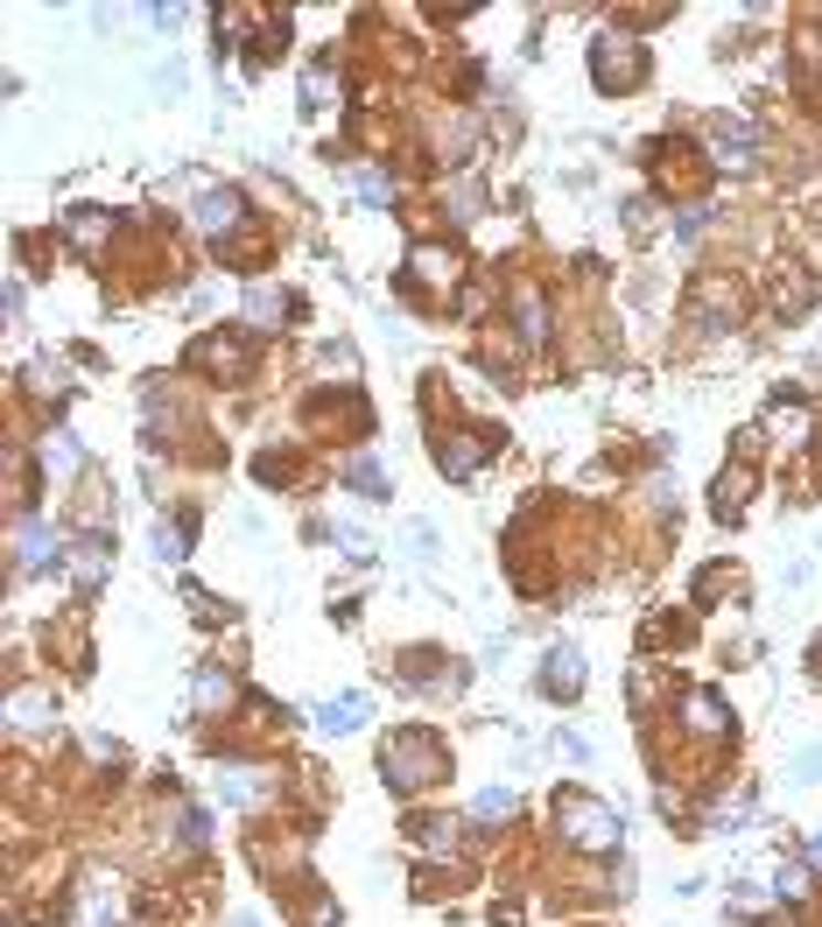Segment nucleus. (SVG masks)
<instances>
[{
  "mask_svg": "<svg viewBox=\"0 0 822 927\" xmlns=\"http://www.w3.org/2000/svg\"><path fill=\"white\" fill-rule=\"evenodd\" d=\"M239 211H246L239 190H204V198H198V225H204V232H233Z\"/></svg>",
  "mask_w": 822,
  "mask_h": 927,
  "instance_id": "obj_10",
  "label": "nucleus"
},
{
  "mask_svg": "<svg viewBox=\"0 0 822 927\" xmlns=\"http://www.w3.org/2000/svg\"><path fill=\"white\" fill-rule=\"evenodd\" d=\"M183 555V534H156V563H177Z\"/></svg>",
  "mask_w": 822,
  "mask_h": 927,
  "instance_id": "obj_31",
  "label": "nucleus"
},
{
  "mask_svg": "<svg viewBox=\"0 0 822 927\" xmlns=\"http://www.w3.org/2000/svg\"><path fill=\"white\" fill-rule=\"evenodd\" d=\"M204 365H212V373H218V365H225V373H233V365H239V344L233 338H225V344H204V352H198Z\"/></svg>",
  "mask_w": 822,
  "mask_h": 927,
  "instance_id": "obj_25",
  "label": "nucleus"
},
{
  "mask_svg": "<svg viewBox=\"0 0 822 927\" xmlns=\"http://www.w3.org/2000/svg\"><path fill=\"white\" fill-rule=\"evenodd\" d=\"M246 317H254L260 331H267V323H281V288H246Z\"/></svg>",
  "mask_w": 822,
  "mask_h": 927,
  "instance_id": "obj_19",
  "label": "nucleus"
},
{
  "mask_svg": "<svg viewBox=\"0 0 822 927\" xmlns=\"http://www.w3.org/2000/svg\"><path fill=\"white\" fill-rule=\"evenodd\" d=\"M815 864H822V837H815Z\"/></svg>",
  "mask_w": 822,
  "mask_h": 927,
  "instance_id": "obj_32",
  "label": "nucleus"
},
{
  "mask_svg": "<svg viewBox=\"0 0 822 927\" xmlns=\"http://www.w3.org/2000/svg\"><path fill=\"white\" fill-rule=\"evenodd\" d=\"M106 225H113L106 211H71V239H78V246H99V239H106Z\"/></svg>",
  "mask_w": 822,
  "mask_h": 927,
  "instance_id": "obj_20",
  "label": "nucleus"
},
{
  "mask_svg": "<svg viewBox=\"0 0 822 927\" xmlns=\"http://www.w3.org/2000/svg\"><path fill=\"white\" fill-rule=\"evenodd\" d=\"M703 225H711V211H703V204H690V211L675 219V232H682V239H690V232H703Z\"/></svg>",
  "mask_w": 822,
  "mask_h": 927,
  "instance_id": "obj_29",
  "label": "nucleus"
},
{
  "mask_svg": "<svg viewBox=\"0 0 822 927\" xmlns=\"http://www.w3.org/2000/svg\"><path fill=\"white\" fill-rule=\"evenodd\" d=\"M85 464V450H78V436H50L43 443V471H56V478H71Z\"/></svg>",
  "mask_w": 822,
  "mask_h": 927,
  "instance_id": "obj_15",
  "label": "nucleus"
},
{
  "mask_svg": "<svg viewBox=\"0 0 822 927\" xmlns=\"http://www.w3.org/2000/svg\"><path fill=\"white\" fill-rule=\"evenodd\" d=\"M478 211H485V190H478L471 177H465V183H450V219H457V225H471Z\"/></svg>",
  "mask_w": 822,
  "mask_h": 927,
  "instance_id": "obj_18",
  "label": "nucleus"
},
{
  "mask_svg": "<svg viewBox=\"0 0 822 927\" xmlns=\"http://www.w3.org/2000/svg\"><path fill=\"white\" fill-rule=\"evenodd\" d=\"M542 689L569 703V695L584 689V653H577V647H548V653H542Z\"/></svg>",
  "mask_w": 822,
  "mask_h": 927,
  "instance_id": "obj_4",
  "label": "nucleus"
},
{
  "mask_svg": "<svg viewBox=\"0 0 822 927\" xmlns=\"http://www.w3.org/2000/svg\"><path fill=\"white\" fill-rule=\"evenodd\" d=\"M99 569H106V548H78V555H71V576H78V584H99Z\"/></svg>",
  "mask_w": 822,
  "mask_h": 927,
  "instance_id": "obj_24",
  "label": "nucleus"
},
{
  "mask_svg": "<svg viewBox=\"0 0 822 927\" xmlns=\"http://www.w3.org/2000/svg\"><path fill=\"white\" fill-rule=\"evenodd\" d=\"M682 724L703 731V738H717V731H732V710H724L711 689H696V695H682Z\"/></svg>",
  "mask_w": 822,
  "mask_h": 927,
  "instance_id": "obj_8",
  "label": "nucleus"
},
{
  "mask_svg": "<svg viewBox=\"0 0 822 927\" xmlns=\"http://www.w3.org/2000/svg\"><path fill=\"white\" fill-rule=\"evenodd\" d=\"M366 717H373L366 695H338V703H323V710H317V731H331V738H352V731L366 724Z\"/></svg>",
  "mask_w": 822,
  "mask_h": 927,
  "instance_id": "obj_7",
  "label": "nucleus"
},
{
  "mask_svg": "<svg viewBox=\"0 0 822 927\" xmlns=\"http://www.w3.org/2000/svg\"><path fill=\"white\" fill-rule=\"evenodd\" d=\"M745 499H752V478L745 471H732V486L717 478V513H745Z\"/></svg>",
  "mask_w": 822,
  "mask_h": 927,
  "instance_id": "obj_22",
  "label": "nucleus"
},
{
  "mask_svg": "<svg viewBox=\"0 0 822 927\" xmlns=\"http://www.w3.org/2000/svg\"><path fill=\"white\" fill-rule=\"evenodd\" d=\"M380 772H387L394 795H415V787H429L436 772H444V745H436L429 731H401V738H387V759H380Z\"/></svg>",
  "mask_w": 822,
  "mask_h": 927,
  "instance_id": "obj_1",
  "label": "nucleus"
},
{
  "mask_svg": "<svg viewBox=\"0 0 822 927\" xmlns=\"http://www.w3.org/2000/svg\"><path fill=\"white\" fill-rule=\"evenodd\" d=\"M717 162L732 169V177H738V169H752V162H759L752 127H738V120H732V127H717Z\"/></svg>",
  "mask_w": 822,
  "mask_h": 927,
  "instance_id": "obj_9",
  "label": "nucleus"
},
{
  "mask_svg": "<svg viewBox=\"0 0 822 927\" xmlns=\"http://www.w3.org/2000/svg\"><path fill=\"white\" fill-rule=\"evenodd\" d=\"M429 548H436V534L415 520V528H401V555H415V563H429Z\"/></svg>",
  "mask_w": 822,
  "mask_h": 927,
  "instance_id": "obj_23",
  "label": "nucleus"
},
{
  "mask_svg": "<svg viewBox=\"0 0 822 927\" xmlns=\"http://www.w3.org/2000/svg\"><path fill=\"white\" fill-rule=\"evenodd\" d=\"M352 190H359V204H387L394 198V183L380 177V169H352Z\"/></svg>",
  "mask_w": 822,
  "mask_h": 927,
  "instance_id": "obj_21",
  "label": "nucleus"
},
{
  "mask_svg": "<svg viewBox=\"0 0 822 927\" xmlns=\"http://www.w3.org/2000/svg\"><path fill=\"white\" fill-rule=\"evenodd\" d=\"M590 64H598L605 92H633L640 77H647V56H640V43H633V35H598V50H590Z\"/></svg>",
  "mask_w": 822,
  "mask_h": 927,
  "instance_id": "obj_3",
  "label": "nucleus"
},
{
  "mask_svg": "<svg viewBox=\"0 0 822 927\" xmlns=\"http://www.w3.org/2000/svg\"><path fill=\"white\" fill-rule=\"evenodd\" d=\"M436 464H444V478H471L478 464H485V436H444L436 443Z\"/></svg>",
  "mask_w": 822,
  "mask_h": 927,
  "instance_id": "obj_6",
  "label": "nucleus"
},
{
  "mask_svg": "<svg viewBox=\"0 0 822 927\" xmlns=\"http://www.w3.org/2000/svg\"><path fill=\"white\" fill-rule=\"evenodd\" d=\"M50 717H56V703H50L43 689H22V695H14V710H8V724H14V731H29V724H50Z\"/></svg>",
  "mask_w": 822,
  "mask_h": 927,
  "instance_id": "obj_14",
  "label": "nucleus"
},
{
  "mask_svg": "<svg viewBox=\"0 0 822 927\" xmlns=\"http://www.w3.org/2000/svg\"><path fill=\"white\" fill-rule=\"evenodd\" d=\"M345 486L359 499H387V471H380V457H352L345 464Z\"/></svg>",
  "mask_w": 822,
  "mask_h": 927,
  "instance_id": "obj_12",
  "label": "nucleus"
},
{
  "mask_svg": "<svg viewBox=\"0 0 822 927\" xmlns=\"http://www.w3.org/2000/svg\"><path fill=\"white\" fill-rule=\"evenodd\" d=\"M43 563H56V541L43 528H22V541H14V569H43Z\"/></svg>",
  "mask_w": 822,
  "mask_h": 927,
  "instance_id": "obj_13",
  "label": "nucleus"
},
{
  "mask_svg": "<svg viewBox=\"0 0 822 927\" xmlns=\"http://www.w3.org/2000/svg\"><path fill=\"white\" fill-rule=\"evenodd\" d=\"M444 154H450V162H465V154H471V120H450V141H444Z\"/></svg>",
  "mask_w": 822,
  "mask_h": 927,
  "instance_id": "obj_26",
  "label": "nucleus"
},
{
  "mask_svg": "<svg viewBox=\"0 0 822 927\" xmlns=\"http://www.w3.org/2000/svg\"><path fill=\"white\" fill-rule=\"evenodd\" d=\"M506 816H513V795H506V787H485V795L471 801V822H478V829H500Z\"/></svg>",
  "mask_w": 822,
  "mask_h": 927,
  "instance_id": "obj_16",
  "label": "nucleus"
},
{
  "mask_svg": "<svg viewBox=\"0 0 822 927\" xmlns=\"http://www.w3.org/2000/svg\"><path fill=\"white\" fill-rule=\"evenodd\" d=\"M190 695H198V710H225V703H233V682H225V674H212V668H204L198 682H190Z\"/></svg>",
  "mask_w": 822,
  "mask_h": 927,
  "instance_id": "obj_17",
  "label": "nucleus"
},
{
  "mask_svg": "<svg viewBox=\"0 0 822 927\" xmlns=\"http://www.w3.org/2000/svg\"><path fill=\"white\" fill-rule=\"evenodd\" d=\"M457 843V822H429L423 829V850H450Z\"/></svg>",
  "mask_w": 822,
  "mask_h": 927,
  "instance_id": "obj_27",
  "label": "nucleus"
},
{
  "mask_svg": "<svg viewBox=\"0 0 822 927\" xmlns=\"http://www.w3.org/2000/svg\"><path fill=\"white\" fill-rule=\"evenodd\" d=\"M521 331L542 338V302H534V296H521Z\"/></svg>",
  "mask_w": 822,
  "mask_h": 927,
  "instance_id": "obj_30",
  "label": "nucleus"
},
{
  "mask_svg": "<svg viewBox=\"0 0 822 927\" xmlns=\"http://www.w3.org/2000/svg\"><path fill=\"white\" fill-rule=\"evenodd\" d=\"M338 534H345V555H352V563H366V555H373V541H366V528H338Z\"/></svg>",
  "mask_w": 822,
  "mask_h": 927,
  "instance_id": "obj_28",
  "label": "nucleus"
},
{
  "mask_svg": "<svg viewBox=\"0 0 822 927\" xmlns=\"http://www.w3.org/2000/svg\"><path fill=\"white\" fill-rule=\"evenodd\" d=\"M408 281L415 288H450L457 281V254H444V246H415V254H408Z\"/></svg>",
  "mask_w": 822,
  "mask_h": 927,
  "instance_id": "obj_5",
  "label": "nucleus"
},
{
  "mask_svg": "<svg viewBox=\"0 0 822 927\" xmlns=\"http://www.w3.org/2000/svg\"><path fill=\"white\" fill-rule=\"evenodd\" d=\"M260 795H267L260 772H218V801H225V808H254Z\"/></svg>",
  "mask_w": 822,
  "mask_h": 927,
  "instance_id": "obj_11",
  "label": "nucleus"
},
{
  "mask_svg": "<svg viewBox=\"0 0 822 927\" xmlns=\"http://www.w3.org/2000/svg\"><path fill=\"white\" fill-rule=\"evenodd\" d=\"M556 829H563L577 850H611V843H619V816H611L605 801H590V795H569V801L556 808Z\"/></svg>",
  "mask_w": 822,
  "mask_h": 927,
  "instance_id": "obj_2",
  "label": "nucleus"
}]
</instances>
